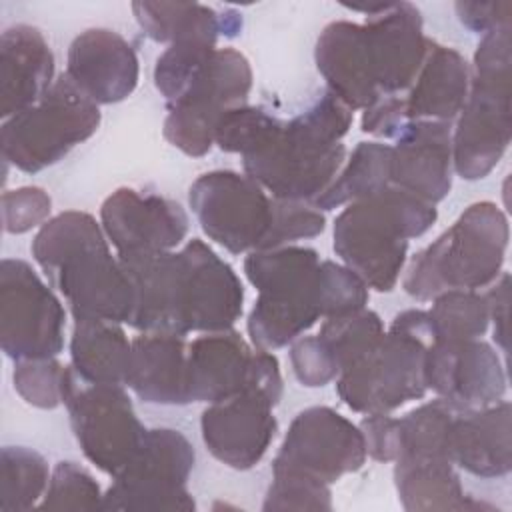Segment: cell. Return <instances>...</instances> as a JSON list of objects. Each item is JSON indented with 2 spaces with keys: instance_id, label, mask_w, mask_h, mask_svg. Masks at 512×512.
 <instances>
[{
  "instance_id": "cell-1",
  "label": "cell",
  "mask_w": 512,
  "mask_h": 512,
  "mask_svg": "<svg viewBox=\"0 0 512 512\" xmlns=\"http://www.w3.org/2000/svg\"><path fill=\"white\" fill-rule=\"evenodd\" d=\"M32 256L74 318L130 320L132 282L92 214L66 210L50 218L32 240Z\"/></svg>"
},
{
  "instance_id": "cell-2",
  "label": "cell",
  "mask_w": 512,
  "mask_h": 512,
  "mask_svg": "<svg viewBox=\"0 0 512 512\" xmlns=\"http://www.w3.org/2000/svg\"><path fill=\"white\" fill-rule=\"evenodd\" d=\"M352 114L332 92H322L304 112L280 122L274 134L242 156L244 174L272 198L314 202L346 162L342 138Z\"/></svg>"
},
{
  "instance_id": "cell-3",
  "label": "cell",
  "mask_w": 512,
  "mask_h": 512,
  "mask_svg": "<svg viewBox=\"0 0 512 512\" xmlns=\"http://www.w3.org/2000/svg\"><path fill=\"white\" fill-rule=\"evenodd\" d=\"M438 218L434 204L388 186L354 200L334 220V252L368 288L390 292L408 260V240L426 234Z\"/></svg>"
},
{
  "instance_id": "cell-4",
  "label": "cell",
  "mask_w": 512,
  "mask_h": 512,
  "mask_svg": "<svg viewBox=\"0 0 512 512\" xmlns=\"http://www.w3.org/2000/svg\"><path fill=\"white\" fill-rule=\"evenodd\" d=\"M508 238L506 214L490 200L474 202L432 244L412 256L402 288L420 302L446 290L486 288L504 272Z\"/></svg>"
},
{
  "instance_id": "cell-5",
  "label": "cell",
  "mask_w": 512,
  "mask_h": 512,
  "mask_svg": "<svg viewBox=\"0 0 512 512\" xmlns=\"http://www.w3.org/2000/svg\"><path fill=\"white\" fill-rule=\"evenodd\" d=\"M512 26L482 36L474 50L470 88L452 130V166L464 180L488 176L512 136Z\"/></svg>"
},
{
  "instance_id": "cell-6",
  "label": "cell",
  "mask_w": 512,
  "mask_h": 512,
  "mask_svg": "<svg viewBox=\"0 0 512 512\" xmlns=\"http://www.w3.org/2000/svg\"><path fill=\"white\" fill-rule=\"evenodd\" d=\"M318 266L320 256L308 246L248 252L244 274L258 290L246 322L254 348L272 352L288 346L320 320Z\"/></svg>"
},
{
  "instance_id": "cell-7",
  "label": "cell",
  "mask_w": 512,
  "mask_h": 512,
  "mask_svg": "<svg viewBox=\"0 0 512 512\" xmlns=\"http://www.w3.org/2000/svg\"><path fill=\"white\" fill-rule=\"evenodd\" d=\"M434 340L428 310L396 314L382 340L336 378L340 400L360 414H390L420 400L428 386L424 360Z\"/></svg>"
},
{
  "instance_id": "cell-8",
  "label": "cell",
  "mask_w": 512,
  "mask_h": 512,
  "mask_svg": "<svg viewBox=\"0 0 512 512\" xmlns=\"http://www.w3.org/2000/svg\"><path fill=\"white\" fill-rule=\"evenodd\" d=\"M100 118L98 104L62 74L36 104L2 122V158L26 174H36L94 136Z\"/></svg>"
},
{
  "instance_id": "cell-9",
  "label": "cell",
  "mask_w": 512,
  "mask_h": 512,
  "mask_svg": "<svg viewBox=\"0 0 512 512\" xmlns=\"http://www.w3.org/2000/svg\"><path fill=\"white\" fill-rule=\"evenodd\" d=\"M194 468V448L172 428H146L140 448L104 492L102 510L190 512L196 508L186 488Z\"/></svg>"
},
{
  "instance_id": "cell-10",
  "label": "cell",
  "mask_w": 512,
  "mask_h": 512,
  "mask_svg": "<svg viewBox=\"0 0 512 512\" xmlns=\"http://www.w3.org/2000/svg\"><path fill=\"white\" fill-rule=\"evenodd\" d=\"M252 90V68L236 48H216L186 92L168 104L164 138L186 156L200 158L214 146L220 118L244 106Z\"/></svg>"
},
{
  "instance_id": "cell-11",
  "label": "cell",
  "mask_w": 512,
  "mask_h": 512,
  "mask_svg": "<svg viewBox=\"0 0 512 512\" xmlns=\"http://www.w3.org/2000/svg\"><path fill=\"white\" fill-rule=\"evenodd\" d=\"M66 312L52 286L20 258L0 262V346L16 362L56 358Z\"/></svg>"
},
{
  "instance_id": "cell-12",
  "label": "cell",
  "mask_w": 512,
  "mask_h": 512,
  "mask_svg": "<svg viewBox=\"0 0 512 512\" xmlns=\"http://www.w3.org/2000/svg\"><path fill=\"white\" fill-rule=\"evenodd\" d=\"M190 208L204 234L232 254L260 250L272 222V196L250 176L212 170L188 190Z\"/></svg>"
},
{
  "instance_id": "cell-13",
  "label": "cell",
  "mask_w": 512,
  "mask_h": 512,
  "mask_svg": "<svg viewBox=\"0 0 512 512\" xmlns=\"http://www.w3.org/2000/svg\"><path fill=\"white\" fill-rule=\"evenodd\" d=\"M64 406L84 456L112 478L120 474L142 444L146 428L120 384L78 382Z\"/></svg>"
},
{
  "instance_id": "cell-14",
  "label": "cell",
  "mask_w": 512,
  "mask_h": 512,
  "mask_svg": "<svg viewBox=\"0 0 512 512\" xmlns=\"http://www.w3.org/2000/svg\"><path fill=\"white\" fill-rule=\"evenodd\" d=\"M362 432L346 416L328 406H312L296 414L272 462V470H292L324 484L360 470L366 462Z\"/></svg>"
},
{
  "instance_id": "cell-15",
  "label": "cell",
  "mask_w": 512,
  "mask_h": 512,
  "mask_svg": "<svg viewBox=\"0 0 512 512\" xmlns=\"http://www.w3.org/2000/svg\"><path fill=\"white\" fill-rule=\"evenodd\" d=\"M428 390L458 410L500 402L506 394V370L498 352L484 340H432L426 350Z\"/></svg>"
},
{
  "instance_id": "cell-16",
  "label": "cell",
  "mask_w": 512,
  "mask_h": 512,
  "mask_svg": "<svg viewBox=\"0 0 512 512\" xmlns=\"http://www.w3.org/2000/svg\"><path fill=\"white\" fill-rule=\"evenodd\" d=\"M100 224L116 256H134L174 250L186 238L190 222L172 198L118 188L102 202Z\"/></svg>"
},
{
  "instance_id": "cell-17",
  "label": "cell",
  "mask_w": 512,
  "mask_h": 512,
  "mask_svg": "<svg viewBox=\"0 0 512 512\" xmlns=\"http://www.w3.org/2000/svg\"><path fill=\"white\" fill-rule=\"evenodd\" d=\"M348 8L366 14L362 26L366 30L380 94H402L408 90L428 48L420 10L410 2H384Z\"/></svg>"
},
{
  "instance_id": "cell-18",
  "label": "cell",
  "mask_w": 512,
  "mask_h": 512,
  "mask_svg": "<svg viewBox=\"0 0 512 512\" xmlns=\"http://www.w3.org/2000/svg\"><path fill=\"white\" fill-rule=\"evenodd\" d=\"M178 254L188 334L230 330L244 308V286L234 268L200 238L188 240Z\"/></svg>"
},
{
  "instance_id": "cell-19",
  "label": "cell",
  "mask_w": 512,
  "mask_h": 512,
  "mask_svg": "<svg viewBox=\"0 0 512 512\" xmlns=\"http://www.w3.org/2000/svg\"><path fill=\"white\" fill-rule=\"evenodd\" d=\"M274 404L256 392H240L228 400L208 404L200 418L208 452L234 470H250L268 452L278 422Z\"/></svg>"
},
{
  "instance_id": "cell-20",
  "label": "cell",
  "mask_w": 512,
  "mask_h": 512,
  "mask_svg": "<svg viewBox=\"0 0 512 512\" xmlns=\"http://www.w3.org/2000/svg\"><path fill=\"white\" fill-rule=\"evenodd\" d=\"M64 74L100 106L126 100L138 86L140 66L132 44L122 34L88 28L72 40Z\"/></svg>"
},
{
  "instance_id": "cell-21",
  "label": "cell",
  "mask_w": 512,
  "mask_h": 512,
  "mask_svg": "<svg viewBox=\"0 0 512 512\" xmlns=\"http://www.w3.org/2000/svg\"><path fill=\"white\" fill-rule=\"evenodd\" d=\"M390 146V184L438 204L452 188V128L446 122H408Z\"/></svg>"
},
{
  "instance_id": "cell-22",
  "label": "cell",
  "mask_w": 512,
  "mask_h": 512,
  "mask_svg": "<svg viewBox=\"0 0 512 512\" xmlns=\"http://www.w3.org/2000/svg\"><path fill=\"white\" fill-rule=\"evenodd\" d=\"M134 292L128 324L140 332L186 336L182 264L178 252L118 256Z\"/></svg>"
},
{
  "instance_id": "cell-23",
  "label": "cell",
  "mask_w": 512,
  "mask_h": 512,
  "mask_svg": "<svg viewBox=\"0 0 512 512\" xmlns=\"http://www.w3.org/2000/svg\"><path fill=\"white\" fill-rule=\"evenodd\" d=\"M314 60L328 92L350 110H364L380 96L362 24L336 20L324 26L316 40Z\"/></svg>"
},
{
  "instance_id": "cell-24",
  "label": "cell",
  "mask_w": 512,
  "mask_h": 512,
  "mask_svg": "<svg viewBox=\"0 0 512 512\" xmlns=\"http://www.w3.org/2000/svg\"><path fill=\"white\" fill-rule=\"evenodd\" d=\"M448 456L454 466L480 478L506 476L512 470V408L508 400L454 414Z\"/></svg>"
},
{
  "instance_id": "cell-25",
  "label": "cell",
  "mask_w": 512,
  "mask_h": 512,
  "mask_svg": "<svg viewBox=\"0 0 512 512\" xmlns=\"http://www.w3.org/2000/svg\"><path fill=\"white\" fill-rule=\"evenodd\" d=\"M54 84V54L44 34L16 24L0 36V116L6 120L36 104Z\"/></svg>"
},
{
  "instance_id": "cell-26",
  "label": "cell",
  "mask_w": 512,
  "mask_h": 512,
  "mask_svg": "<svg viewBox=\"0 0 512 512\" xmlns=\"http://www.w3.org/2000/svg\"><path fill=\"white\" fill-rule=\"evenodd\" d=\"M254 350L236 330L194 338L186 352L190 402H222L246 390Z\"/></svg>"
},
{
  "instance_id": "cell-27",
  "label": "cell",
  "mask_w": 512,
  "mask_h": 512,
  "mask_svg": "<svg viewBox=\"0 0 512 512\" xmlns=\"http://www.w3.org/2000/svg\"><path fill=\"white\" fill-rule=\"evenodd\" d=\"M184 336L168 332H142L130 342L126 384L140 400L150 404H190L186 378Z\"/></svg>"
},
{
  "instance_id": "cell-28",
  "label": "cell",
  "mask_w": 512,
  "mask_h": 512,
  "mask_svg": "<svg viewBox=\"0 0 512 512\" xmlns=\"http://www.w3.org/2000/svg\"><path fill=\"white\" fill-rule=\"evenodd\" d=\"M470 88V66L464 56L444 44L428 40L424 62L404 98L408 122H446L458 118Z\"/></svg>"
},
{
  "instance_id": "cell-29",
  "label": "cell",
  "mask_w": 512,
  "mask_h": 512,
  "mask_svg": "<svg viewBox=\"0 0 512 512\" xmlns=\"http://www.w3.org/2000/svg\"><path fill=\"white\" fill-rule=\"evenodd\" d=\"M394 486L402 508L408 512L484 508L464 494L460 474L448 458H398L394 462Z\"/></svg>"
},
{
  "instance_id": "cell-30",
  "label": "cell",
  "mask_w": 512,
  "mask_h": 512,
  "mask_svg": "<svg viewBox=\"0 0 512 512\" xmlns=\"http://www.w3.org/2000/svg\"><path fill=\"white\" fill-rule=\"evenodd\" d=\"M136 22L154 42L174 44L186 40H204L216 44L218 38L236 36L242 20L234 12H216L198 2H132Z\"/></svg>"
},
{
  "instance_id": "cell-31",
  "label": "cell",
  "mask_w": 512,
  "mask_h": 512,
  "mask_svg": "<svg viewBox=\"0 0 512 512\" xmlns=\"http://www.w3.org/2000/svg\"><path fill=\"white\" fill-rule=\"evenodd\" d=\"M130 342L118 322L74 318L70 360L86 384H126Z\"/></svg>"
},
{
  "instance_id": "cell-32",
  "label": "cell",
  "mask_w": 512,
  "mask_h": 512,
  "mask_svg": "<svg viewBox=\"0 0 512 512\" xmlns=\"http://www.w3.org/2000/svg\"><path fill=\"white\" fill-rule=\"evenodd\" d=\"M390 184V146L358 142L332 184L312 202L318 210H332L372 196Z\"/></svg>"
},
{
  "instance_id": "cell-33",
  "label": "cell",
  "mask_w": 512,
  "mask_h": 512,
  "mask_svg": "<svg viewBox=\"0 0 512 512\" xmlns=\"http://www.w3.org/2000/svg\"><path fill=\"white\" fill-rule=\"evenodd\" d=\"M50 482L48 462L24 446H4L0 454V510L22 512L38 508Z\"/></svg>"
},
{
  "instance_id": "cell-34",
  "label": "cell",
  "mask_w": 512,
  "mask_h": 512,
  "mask_svg": "<svg viewBox=\"0 0 512 512\" xmlns=\"http://www.w3.org/2000/svg\"><path fill=\"white\" fill-rule=\"evenodd\" d=\"M456 412H458L456 406H452L442 398H436L432 402H426L410 410L406 416L398 418V432H400L398 458L432 456V458L450 460L448 436H450V426Z\"/></svg>"
},
{
  "instance_id": "cell-35",
  "label": "cell",
  "mask_w": 512,
  "mask_h": 512,
  "mask_svg": "<svg viewBox=\"0 0 512 512\" xmlns=\"http://www.w3.org/2000/svg\"><path fill=\"white\" fill-rule=\"evenodd\" d=\"M434 340H472L486 334L490 312L478 290H446L432 298L428 310Z\"/></svg>"
},
{
  "instance_id": "cell-36",
  "label": "cell",
  "mask_w": 512,
  "mask_h": 512,
  "mask_svg": "<svg viewBox=\"0 0 512 512\" xmlns=\"http://www.w3.org/2000/svg\"><path fill=\"white\" fill-rule=\"evenodd\" d=\"M384 332L380 316L370 308H362L326 318L320 326L318 338L326 344L342 372L368 354L382 340Z\"/></svg>"
},
{
  "instance_id": "cell-37",
  "label": "cell",
  "mask_w": 512,
  "mask_h": 512,
  "mask_svg": "<svg viewBox=\"0 0 512 512\" xmlns=\"http://www.w3.org/2000/svg\"><path fill=\"white\" fill-rule=\"evenodd\" d=\"M12 378L22 400L44 410L64 404L80 382L76 370L60 364L56 358L20 360L14 366Z\"/></svg>"
},
{
  "instance_id": "cell-38",
  "label": "cell",
  "mask_w": 512,
  "mask_h": 512,
  "mask_svg": "<svg viewBox=\"0 0 512 512\" xmlns=\"http://www.w3.org/2000/svg\"><path fill=\"white\" fill-rule=\"evenodd\" d=\"M216 44L204 40H186L170 44L156 60L154 86L164 96L166 106L176 102L190 82L210 60Z\"/></svg>"
},
{
  "instance_id": "cell-39",
  "label": "cell",
  "mask_w": 512,
  "mask_h": 512,
  "mask_svg": "<svg viewBox=\"0 0 512 512\" xmlns=\"http://www.w3.org/2000/svg\"><path fill=\"white\" fill-rule=\"evenodd\" d=\"M316 296L320 318L326 320L366 308L370 288L348 266L332 260H320Z\"/></svg>"
},
{
  "instance_id": "cell-40",
  "label": "cell",
  "mask_w": 512,
  "mask_h": 512,
  "mask_svg": "<svg viewBox=\"0 0 512 512\" xmlns=\"http://www.w3.org/2000/svg\"><path fill=\"white\" fill-rule=\"evenodd\" d=\"M280 122L282 120L268 114L264 108L244 104L228 110L220 118L214 144H218V148L224 152L246 156L264 144L280 126Z\"/></svg>"
},
{
  "instance_id": "cell-41",
  "label": "cell",
  "mask_w": 512,
  "mask_h": 512,
  "mask_svg": "<svg viewBox=\"0 0 512 512\" xmlns=\"http://www.w3.org/2000/svg\"><path fill=\"white\" fill-rule=\"evenodd\" d=\"M102 490L94 476L74 464L58 462L50 474L40 510H102Z\"/></svg>"
},
{
  "instance_id": "cell-42",
  "label": "cell",
  "mask_w": 512,
  "mask_h": 512,
  "mask_svg": "<svg viewBox=\"0 0 512 512\" xmlns=\"http://www.w3.org/2000/svg\"><path fill=\"white\" fill-rule=\"evenodd\" d=\"M262 510H332L330 484L292 470H272Z\"/></svg>"
},
{
  "instance_id": "cell-43",
  "label": "cell",
  "mask_w": 512,
  "mask_h": 512,
  "mask_svg": "<svg viewBox=\"0 0 512 512\" xmlns=\"http://www.w3.org/2000/svg\"><path fill=\"white\" fill-rule=\"evenodd\" d=\"M326 228L324 214L310 202L272 198V222L260 250L288 246L296 240L314 238Z\"/></svg>"
},
{
  "instance_id": "cell-44",
  "label": "cell",
  "mask_w": 512,
  "mask_h": 512,
  "mask_svg": "<svg viewBox=\"0 0 512 512\" xmlns=\"http://www.w3.org/2000/svg\"><path fill=\"white\" fill-rule=\"evenodd\" d=\"M52 200L44 188L22 186L2 192V224L8 234H24L48 222Z\"/></svg>"
},
{
  "instance_id": "cell-45",
  "label": "cell",
  "mask_w": 512,
  "mask_h": 512,
  "mask_svg": "<svg viewBox=\"0 0 512 512\" xmlns=\"http://www.w3.org/2000/svg\"><path fill=\"white\" fill-rule=\"evenodd\" d=\"M290 362L298 382L308 388L326 386L340 374L334 356L318 338V334L296 338L290 348Z\"/></svg>"
},
{
  "instance_id": "cell-46",
  "label": "cell",
  "mask_w": 512,
  "mask_h": 512,
  "mask_svg": "<svg viewBox=\"0 0 512 512\" xmlns=\"http://www.w3.org/2000/svg\"><path fill=\"white\" fill-rule=\"evenodd\" d=\"M358 428L370 458L378 462H394L400 456L398 418L390 414H364Z\"/></svg>"
},
{
  "instance_id": "cell-47",
  "label": "cell",
  "mask_w": 512,
  "mask_h": 512,
  "mask_svg": "<svg viewBox=\"0 0 512 512\" xmlns=\"http://www.w3.org/2000/svg\"><path fill=\"white\" fill-rule=\"evenodd\" d=\"M408 124L402 94H380L362 110V132L382 138H396Z\"/></svg>"
},
{
  "instance_id": "cell-48",
  "label": "cell",
  "mask_w": 512,
  "mask_h": 512,
  "mask_svg": "<svg viewBox=\"0 0 512 512\" xmlns=\"http://www.w3.org/2000/svg\"><path fill=\"white\" fill-rule=\"evenodd\" d=\"M460 22L478 34H488L496 28L510 26L512 2H456L454 4Z\"/></svg>"
},
{
  "instance_id": "cell-49",
  "label": "cell",
  "mask_w": 512,
  "mask_h": 512,
  "mask_svg": "<svg viewBox=\"0 0 512 512\" xmlns=\"http://www.w3.org/2000/svg\"><path fill=\"white\" fill-rule=\"evenodd\" d=\"M490 312V322L494 324V342L500 350L508 352V310H510V274L502 272L484 292Z\"/></svg>"
}]
</instances>
